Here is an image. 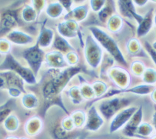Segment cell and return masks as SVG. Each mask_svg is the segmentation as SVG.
Wrapping results in <instances>:
<instances>
[{"label": "cell", "mask_w": 156, "mask_h": 139, "mask_svg": "<svg viewBox=\"0 0 156 139\" xmlns=\"http://www.w3.org/2000/svg\"><path fill=\"white\" fill-rule=\"evenodd\" d=\"M27 85L23 79L15 72L10 70L0 71V89L6 90L12 88L18 89L26 92Z\"/></svg>", "instance_id": "13"}, {"label": "cell", "mask_w": 156, "mask_h": 139, "mask_svg": "<svg viewBox=\"0 0 156 139\" xmlns=\"http://www.w3.org/2000/svg\"><path fill=\"white\" fill-rule=\"evenodd\" d=\"M44 128V120L41 116L34 114L26 119L24 123V131L27 137L32 138L40 135Z\"/></svg>", "instance_id": "17"}, {"label": "cell", "mask_w": 156, "mask_h": 139, "mask_svg": "<svg viewBox=\"0 0 156 139\" xmlns=\"http://www.w3.org/2000/svg\"><path fill=\"white\" fill-rule=\"evenodd\" d=\"M154 129L152 124L146 122H142L136 131V138L139 139H149L153 135Z\"/></svg>", "instance_id": "29"}, {"label": "cell", "mask_w": 156, "mask_h": 139, "mask_svg": "<svg viewBox=\"0 0 156 139\" xmlns=\"http://www.w3.org/2000/svg\"><path fill=\"white\" fill-rule=\"evenodd\" d=\"M154 111L153 115H152V126H153L154 129H156V105L155 104L154 105Z\"/></svg>", "instance_id": "39"}, {"label": "cell", "mask_w": 156, "mask_h": 139, "mask_svg": "<svg viewBox=\"0 0 156 139\" xmlns=\"http://www.w3.org/2000/svg\"><path fill=\"white\" fill-rule=\"evenodd\" d=\"M0 19H1V16H0Z\"/></svg>", "instance_id": "47"}, {"label": "cell", "mask_w": 156, "mask_h": 139, "mask_svg": "<svg viewBox=\"0 0 156 139\" xmlns=\"http://www.w3.org/2000/svg\"><path fill=\"white\" fill-rule=\"evenodd\" d=\"M13 48L18 51V53L11 52L12 55L32 70L40 81V73L43 70L44 64L45 51L40 49L37 45L27 48L14 47Z\"/></svg>", "instance_id": "4"}, {"label": "cell", "mask_w": 156, "mask_h": 139, "mask_svg": "<svg viewBox=\"0 0 156 139\" xmlns=\"http://www.w3.org/2000/svg\"><path fill=\"white\" fill-rule=\"evenodd\" d=\"M80 27L81 25L80 23L68 18H65L64 19L55 22L54 25V29L56 33L62 38L71 42V43H73V42H77L79 40V33L81 32Z\"/></svg>", "instance_id": "7"}, {"label": "cell", "mask_w": 156, "mask_h": 139, "mask_svg": "<svg viewBox=\"0 0 156 139\" xmlns=\"http://www.w3.org/2000/svg\"><path fill=\"white\" fill-rule=\"evenodd\" d=\"M100 78L106 79L114 89L121 91L127 90L133 85V77L128 69L118 64L108 68Z\"/></svg>", "instance_id": "5"}, {"label": "cell", "mask_w": 156, "mask_h": 139, "mask_svg": "<svg viewBox=\"0 0 156 139\" xmlns=\"http://www.w3.org/2000/svg\"><path fill=\"white\" fill-rule=\"evenodd\" d=\"M90 14L91 12L89 7L88 1H81L80 4H77V2L75 1V5L73 9L65 18H71L81 25L83 23L87 22Z\"/></svg>", "instance_id": "18"}, {"label": "cell", "mask_w": 156, "mask_h": 139, "mask_svg": "<svg viewBox=\"0 0 156 139\" xmlns=\"http://www.w3.org/2000/svg\"><path fill=\"white\" fill-rule=\"evenodd\" d=\"M43 15L49 21L58 22L65 18L67 15V12L60 1H50L48 2V5L43 12Z\"/></svg>", "instance_id": "19"}, {"label": "cell", "mask_w": 156, "mask_h": 139, "mask_svg": "<svg viewBox=\"0 0 156 139\" xmlns=\"http://www.w3.org/2000/svg\"><path fill=\"white\" fill-rule=\"evenodd\" d=\"M86 109L87 111V120L84 129L90 132H99L107 122L99 113L94 104H90V107Z\"/></svg>", "instance_id": "14"}, {"label": "cell", "mask_w": 156, "mask_h": 139, "mask_svg": "<svg viewBox=\"0 0 156 139\" xmlns=\"http://www.w3.org/2000/svg\"><path fill=\"white\" fill-rule=\"evenodd\" d=\"M155 12V14H154L153 15V23L155 26V40H156V10L155 12Z\"/></svg>", "instance_id": "42"}, {"label": "cell", "mask_w": 156, "mask_h": 139, "mask_svg": "<svg viewBox=\"0 0 156 139\" xmlns=\"http://www.w3.org/2000/svg\"><path fill=\"white\" fill-rule=\"evenodd\" d=\"M2 126L6 132L9 133H15L18 132L21 127V120L18 115L14 113L13 112L4 120Z\"/></svg>", "instance_id": "28"}, {"label": "cell", "mask_w": 156, "mask_h": 139, "mask_svg": "<svg viewBox=\"0 0 156 139\" xmlns=\"http://www.w3.org/2000/svg\"><path fill=\"white\" fill-rule=\"evenodd\" d=\"M151 45H152V47L153 48V49H155L156 51V40L153 43H152V44H151Z\"/></svg>", "instance_id": "43"}, {"label": "cell", "mask_w": 156, "mask_h": 139, "mask_svg": "<svg viewBox=\"0 0 156 139\" xmlns=\"http://www.w3.org/2000/svg\"><path fill=\"white\" fill-rule=\"evenodd\" d=\"M90 82H91L92 87H93L95 95H96L95 101L103 98L113 88L112 85L103 78H96V79L90 81Z\"/></svg>", "instance_id": "24"}, {"label": "cell", "mask_w": 156, "mask_h": 139, "mask_svg": "<svg viewBox=\"0 0 156 139\" xmlns=\"http://www.w3.org/2000/svg\"><path fill=\"white\" fill-rule=\"evenodd\" d=\"M55 36L56 32L54 27L49 26L48 23L43 25L37 37V46L44 51L52 49Z\"/></svg>", "instance_id": "15"}, {"label": "cell", "mask_w": 156, "mask_h": 139, "mask_svg": "<svg viewBox=\"0 0 156 139\" xmlns=\"http://www.w3.org/2000/svg\"><path fill=\"white\" fill-rule=\"evenodd\" d=\"M77 79L79 84L80 91L81 95L86 103H93L96 100V95H95L94 91L92 87L90 81H88L85 78L83 77L82 73H80L77 76Z\"/></svg>", "instance_id": "23"}, {"label": "cell", "mask_w": 156, "mask_h": 139, "mask_svg": "<svg viewBox=\"0 0 156 139\" xmlns=\"http://www.w3.org/2000/svg\"><path fill=\"white\" fill-rule=\"evenodd\" d=\"M76 129H84L87 123V111L85 107H79L71 110L68 113Z\"/></svg>", "instance_id": "25"}, {"label": "cell", "mask_w": 156, "mask_h": 139, "mask_svg": "<svg viewBox=\"0 0 156 139\" xmlns=\"http://www.w3.org/2000/svg\"><path fill=\"white\" fill-rule=\"evenodd\" d=\"M5 139H19V137L16 136V135H9V136L5 137Z\"/></svg>", "instance_id": "41"}, {"label": "cell", "mask_w": 156, "mask_h": 139, "mask_svg": "<svg viewBox=\"0 0 156 139\" xmlns=\"http://www.w3.org/2000/svg\"><path fill=\"white\" fill-rule=\"evenodd\" d=\"M129 26H131V23L126 21L119 14L115 12L111 15L103 26L107 32L115 36L120 43L122 38V33L127 32V28Z\"/></svg>", "instance_id": "10"}, {"label": "cell", "mask_w": 156, "mask_h": 139, "mask_svg": "<svg viewBox=\"0 0 156 139\" xmlns=\"http://www.w3.org/2000/svg\"><path fill=\"white\" fill-rule=\"evenodd\" d=\"M143 46L145 51H146V52L147 53V54L149 55V58L151 57L152 61H153L154 64L156 65V51L155 49H153L151 43H149V41H147V40H145Z\"/></svg>", "instance_id": "36"}, {"label": "cell", "mask_w": 156, "mask_h": 139, "mask_svg": "<svg viewBox=\"0 0 156 139\" xmlns=\"http://www.w3.org/2000/svg\"><path fill=\"white\" fill-rule=\"evenodd\" d=\"M103 48L105 52L114 59L117 64L127 68L129 61L126 57L122 47L115 36L106 31L104 26L98 24H90L86 28Z\"/></svg>", "instance_id": "1"}, {"label": "cell", "mask_w": 156, "mask_h": 139, "mask_svg": "<svg viewBox=\"0 0 156 139\" xmlns=\"http://www.w3.org/2000/svg\"><path fill=\"white\" fill-rule=\"evenodd\" d=\"M65 58L70 68H75L79 66L82 59L80 54V51H77V50H74L66 53L65 54Z\"/></svg>", "instance_id": "30"}, {"label": "cell", "mask_w": 156, "mask_h": 139, "mask_svg": "<svg viewBox=\"0 0 156 139\" xmlns=\"http://www.w3.org/2000/svg\"><path fill=\"white\" fill-rule=\"evenodd\" d=\"M150 97H151V99H152V101H153L154 104L156 105V86L155 88V89L152 91V92L150 94Z\"/></svg>", "instance_id": "40"}, {"label": "cell", "mask_w": 156, "mask_h": 139, "mask_svg": "<svg viewBox=\"0 0 156 139\" xmlns=\"http://www.w3.org/2000/svg\"><path fill=\"white\" fill-rule=\"evenodd\" d=\"M108 1H88L89 7H90L91 13L96 15L107 5Z\"/></svg>", "instance_id": "35"}, {"label": "cell", "mask_w": 156, "mask_h": 139, "mask_svg": "<svg viewBox=\"0 0 156 139\" xmlns=\"http://www.w3.org/2000/svg\"><path fill=\"white\" fill-rule=\"evenodd\" d=\"M59 125H60L62 130L66 132V133H70V132H74L76 129L74 123H73L72 120H71V116H69L68 113H64V115H62V116L61 117Z\"/></svg>", "instance_id": "31"}, {"label": "cell", "mask_w": 156, "mask_h": 139, "mask_svg": "<svg viewBox=\"0 0 156 139\" xmlns=\"http://www.w3.org/2000/svg\"><path fill=\"white\" fill-rule=\"evenodd\" d=\"M19 139H33L31 138H29V137H20Z\"/></svg>", "instance_id": "46"}, {"label": "cell", "mask_w": 156, "mask_h": 139, "mask_svg": "<svg viewBox=\"0 0 156 139\" xmlns=\"http://www.w3.org/2000/svg\"><path fill=\"white\" fill-rule=\"evenodd\" d=\"M83 34V42L80 51L82 60L87 69L99 73L106 53L88 31L85 30V33Z\"/></svg>", "instance_id": "2"}, {"label": "cell", "mask_w": 156, "mask_h": 139, "mask_svg": "<svg viewBox=\"0 0 156 139\" xmlns=\"http://www.w3.org/2000/svg\"><path fill=\"white\" fill-rule=\"evenodd\" d=\"M18 14L19 21L24 23V26L34 24L38 21L40 18V15L31 5L30 2L24 4L18 10Z\"/></svg>", "instance_id": "20"}, {"label": "cell", "mask_w": 156, "mask_h": 139, "mask_svg": "<svg viewBox=\"0 0 156 139\" xmlns=\"http://www.w3.org/2000/svg\"><path fill=\"white\" fill-rule=\"evenodd\" d=\"M153 8L149 9L145 15L143 16V21H141L136 26L135 30V36L140 40L149 34L153 26V15H154Z\"/></svg>", "instance_id": "22"}, {"label": "cell", "mask_w": 156, "mask_h": 139, "mask_svg": "<svg viewBox=\"0 0 156 139\" xmlns=\"http://www.w3.org/2000/svg\"><path fill=\"white\" fill-rule=\"evenodd\" d=\"M119 139H139V138H127V137H124V136H121V138H120Z\"/></svg>", "instance_id": "44"}, {"label": "cell", "mask_w": 156, "mask_h": 139, "mask_svg": "<svg viewBox=\"0 0 156 139\" xmlns=\"http://www.w3.org/2000/svg\"><path fill=\"white\" fill-rule=\"evenodd\" d=\"M13 46L5 37H0V55L6 56L12 52Z\"/></svg>", "instance_id": "34"}, {"label": "cell", "mask_w": 156, "mask_h": 139, "mask_svg": "<svg viewBox=\"0 0 156 139\" xmlns=\"http://www.w3.org/2000/svg\"><path fill=\"white\" fill-rule=\"evenodd\" d=\"M91 104L96 105L97 110L108 123L118 111L132 104L133 101L130 95L122 94L105 97L93 101Z\"/></svg>", "instance_id": "3"}, {"label": "cell", "mask_w": 156, "mask_h": 139, "mask_svg": "<svg viewBox=\"0 0 156 139\" xmlns=\"http://www.w3.org/2000/svg\"><path fill=\"white\" fill-rule=\"evenodd\" d=\"M121 46L128 61L134 57L149 59V55L145 51L140 40L136 38L135 36L126 39L121 43Z\"/></svg>", "instance_id": "12"}, {"label": "cell", "mask_w": 156, "mask_h": 139, "mask_svg": "<svg viewBox=\"0 0 156 139\" xmlns=\"http://www.w3.org/2000/svg\"><path fill=\"white\" fill-rule=\"evenodd\" d=\"M19 106L24 111L31 113L38 110L41 104V96L31 90H27L18 99Z\"/></svg>", "instance_id": "16"}, {"label": "cell", "mask_w": 156, "mask_h": 139, "mask_svg": "<svg viewBox=\"0 0 156 139\" xmlns=\"http://www.w3.org/2000/svg\"><path fill=\"white\" fill-rule=\"evenodd\" d=\"M143 105H140L138 110L136 111L133 116L131 117L127 126L121 131L123 136L127 137V138H136V131L137 128L140 126V123L143 122Z\"/></svg>", "instance_id": "21"}, {"label": "cell", "mask_w": 156, "mask_h": 139, "mask_svg": "<svg viewBox=\"0 0 156 139\" xmlns=\"http://www.w3.org/2000/svg\"><path fill=\"white\" fill-rule=\"evenodd\" d=\"M140 106L132 104L124 109L118 111L114 115L112 118L108 122V132L110 134H115L121 132L122 129L127 126L131 117L138 110Z\"/></svg>", "instance_id": "8"}, {"label": "cell", "mask_w": 156, "mask_h": 139, "mask_svg": "<svg viewBox=\"0 0 156 139\" xmlns=\"http://www.w3.org/2000/svg\"><path fill=\"white\" fill-rule=\"evenodd\" d=\"M70 68L65 58V54L59 51L52 49L45 51L43 70L60 71Z\"/></svg>", "instance_id": "11"}, {"label": "cell", "mask_w": 156, "mask_h": 139, "mask_svg": "<svg viewBox=\"0 0 156 139\" xmlns=\"http://www.w3.org/2000/svg\"><path fill=\"white\" fill-rule=\"evenodd\" d=\"M77 76L71 80V82L68 84V86L61 95L64 104L65 105L68 104L71 107V110L73 109L79 108V107H83V106L87 105V103L83 98L80 91Z\"/></svg>", "instance_id": "9"}, {"label": "cell", "mask_w": 156, "mask_h": 139, "mask_svg": "<svg viewBox=\"0 0 156 139\" xmlns=\"http://www.w3.org/2000/svg\"><path fill=\"white\" fill-rule=\"evenodd\" d=\"M52 48L63 53L64 54H65L66 53L69 52L71 51L77 50V48H76V47L74 46L73 43H71V42L65 40V39L62 38V36H58L57 33H56L55 38Z\"/></svg>", "instance_id": "27"}, {"label": "cell", "mask_w": 156, "mask_h": 139, "mask_svg": "<svg viewBox=\"0 0 156 139\" xmlns=\"http://www.w3.org/2000/svg\"><path fill=\"white\" fill-rule=\"evenodd\" d=\"M14 48H27L37 45V36L27 28L19 26L9 31L5 36Z\"/></svg>", "instance_id": "6"}, {"label": "cell", "mask_w": 156, "mask_h": 139, "mask_svg": "<svg viewBox=\"0 0 156 139\" xmlns=\"http://www.w3.org/2000/svg\"><path fill=\"white\" fill-rule=\"evenodd\" d=\"M149 139H156V134H153V135L149 138Z\"/></svg>", "instance_id": "45"}, {"label": "cell", "mask_w": 156, "mask_h": 139, "mask_svg": "<svg viewBox=\"0 0 156 139\" xmlns=\"http://www.w3.org/2000/svg\"><path fill=\"white\" fill-rule=\"evenodd\" d=\"M143 83L155 85L156 83V70L152 68H146L141 77Z\"/></svg>", "instance_id": "32"}, {"label": "cell", "mask_w": 156, "mask_h": 139, "mask_svg": "<svg viewBox=\"0 0 156 139\" xmlns=\"http://www.w3.org/2000/svg\"><path fill=\"white\" fill-rule=\"evenodd\" d=\"M30 3L40 16L44 12L48 5V1H30Z\"/></svg>", "instance_id": "37"}, {"label": "cell", "mask_w": 156, "mask_h": 139, "mask_svg": "<svg viewBox=\"0 0 156 139\" xmlns=\"http://www.w3.org/2000/svg\"><path fill=\"white\" fill-rule=\"evenodd\" d=\"M133 2L136 9H137V8H143L146 6L147 3L149 2V1L148 0H134V1H133Z\"/></svg>", "instance_id": "38"}, {"label": "cell", "mask_w": 156, "mask_h": 139, "mask_svg": "<svg viewBox=\"0 0 156 139\" xmlns=\"http://www.w3.org/2000/svg\"><path fill=\"white\" fill-rule=\"evenodd\" d=\"M127 69L132 77L141 78L145 70L146 69V67L143 61L138 59V57H134L129 60Z\"/></svg>", "instance_id": "26"}, {"label": "cell", "mask_w": 156, "mask_h": 139, "mask_svg": "<svg viewBox=\"0 0 156 139\" xmlns=\"http://www.w3.org/2000/svg\"><path fill=\"white\" fill-rule=\"evenodd\" d=\"M14 107L10 100L6 101L5 104L0 105V124H2L4 120L12 113H13Z\"/></svg>", "instance_id": "33"}]
</instances>
